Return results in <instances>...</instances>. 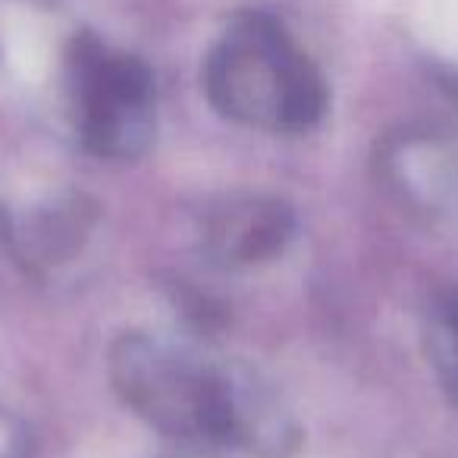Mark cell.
<instances>
[{
    "mask_svg": "<svg viewBox=\"0 0 458 458\" xmlns=\"http://www.w3.org/2000/svg\"><path fill=\"white\" fill-rule=\"evenodd\" d=\"M286 229V210L251 204L245 210H229V216H220V223L214 226V239L226 255L239 261H255L280 249Z\"/></svg>",
    "mask_w": 458,
    "mask_h": 458,
    "instance_id": "1",
    "label": "cell"
},
{
    "mask_svg": "<svg viewBox=\"0 0 458 458\" xmlns=\"http://www.w3.org/2000/svg\"><path fill=\"white\" fill-rule=\"evenodd\" d=\"M4 32H7V45L13 47V54L26 66H32L35 60L45 54V32H41V22L35 20L29 10H13V13H7Z\"/></svg>",
    "mask_w": 458,
    "mask_h": 458,
    "instance_id": "2",
    "label": "cell"
}]
</instances>
